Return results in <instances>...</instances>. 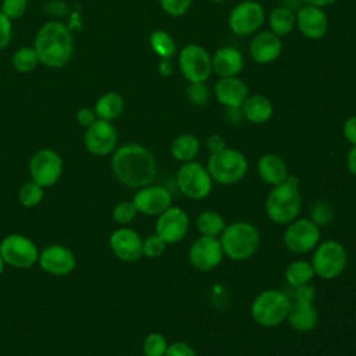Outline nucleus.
<instances>
[{
    "label": "nucleus",
    "instance_id": "f257e3e1",
    "mask_svg": "<svg viewBox=\"0 0 356 356\" xmlns=\"http://www.w3.org/2000/svg\"><path fill=\"white\" fill-rule=\"evenodd\" d=\"M111 170L125 186L142 188L156 179V160L152 152L139 143H127L113 152Z\"/></svg>",
    "mask_w": 356,
    "mask_h": 356
},
{
    "label": "nucleus",
    "instance_id": "f03ea898",
    "mask_svg": "<svg viewBox=\"0 0 356 356\" xmlns=\"http://www.w3.org/2000/svg\"><path fill=\"white\" fill-rule=\"evenodd\" d=\"M33 49L39 63L49 68H61L74 54V38L67 25L49 21L38 31Z\"/></svg>",
    "mask_w": 356,
    "mask_h": 356
},
{
    "label": "nucleus",
    "instance_id": "7ed1b4c3",
    "mask_svg": "<svg viewBox=\"0 0 356 356\" xmlns=\"http://www.w3.org/2000/svg\"><path fill=\"white\" fill-rule=\"evenodd\" d=\"M298 178L286 177L284 182L273 186L266 199V211L277 224L292 222L300 213L302 196L298 189Z\"/></svg>",
    "mask_w": 356,
    "mask_h": 356
},
{
    "label": "nucleus",
    "instance_id": "20e7f679",
    "mask_svg": "<svg viewBox=\"0 0 356 356\" xmlns=\"http://www.w3.org/2000/svg\"><path fill=\"white\" fill-rule=\"evenodd\" d=\"M222 252L232 260L252 257L260 245V235L256 227L246 221L225 225L220 238Z\"/></svg>",
    "mask_w": 356,
    "mask_h": 356
},
{
    "label": "nucleus",
    "instance_id": "39448f33",
    "mask_svg": "<svg viewBox=\"0 0 356 356\" xmlns=\"http://www.w3.org/2000/svg\"><path fill=\"white\" fill-rule=\"evenodd\" d=\"M207 171L211 179L217 184L232 185L245 177L248 171V160L241 152L225 147L218 153L210 154Z\"/></svg>",
    "mask_w": 356,
    "mask_h": 356
},
{
    "label": "nucleus",
    "instance_id": "423d86ee",
    "mask_svg": "<svg viewBox=\"0 0 356 356\" xmlns=\"http://www.w3.org/2000/svg\"><path fill=\"white\" fill-rule=\"evenodd\" d=\"M289 298L277 289L263 291L256 296L252 305V317L263 327H274L281 324L289 312Z\"/></svg>",
    "mask_w": 356,
    "mask_h": 356
},
{
    "label": "nucleus",
    "instance_id": "0eeeda50",
    "mask_svg": "<svg viewBox=\"0 0 356 356\" xmlns=\"http://www.w3.org/2000/svg\"><path fill=\"white\" fill-rule=\"evenodd\" d=\"M0 254L7 266L29 268L38 263L39 249L31 238L22 234H10L0 242Z\"/></svg>",
    "mask_w": 356,
    "mask_h": 356
},
{
    "label": "nucleus",
    "instance_id": "6e6552de",
    "mask_svg": "<svg viewBox=\"0 0 356 356\" xmlns=\"http://www.w3.org/2000/svg\"><path fill=\"white\" fill-rule=\"evenodd\" d=\"M177 184L185 196L195 200L207 197L213 188V179L207 168L197 161H186L179 167Z\"/></svg>",
    "mask_w": 356,
    "mask_h": 356
},
{
    "label": "nucleus",
    "instance_id": "1a4fd4ad",
    "mask_svg": "<svg viewBox=\"0 0 356 356\" xmlns=\"http://www.w3.org/2000/svg\"><path fill=\"white\" fill-rule=\"evenodd\" d=\"M312 266L314 274L324 280L338 277L346 266V250L337 241L323 242L313 253Z\"/></svg>",
    "mask_w": 356,
    "mask_h": 356
},
{
    "label": "nucleus",
    "instance_id": "9d476101",
    "mask_svg": "<svg viewBox=\"0 0 356 356\" xmlns=\"http://www.w3.org/2000/svg\"><path fill=\"white\" fill-rule=\"evenodd\" d=\"M178 67L184 78L189 82H206L211 72V56L200 46L191 43L179 51Z\"/></svg>",
    "mask_w": 356,
    "mask_h": 356
},
{
    "label": "nucleus",
    "instance_id": "9b49d317",
    "mask_svg": "<svg viewBox=\"0 0 356 356\" xmlns=\"http://www.w3.org/2000/svg\"><path fill=\"white\" fill-rule=\"evenodd\" d=\"M29 177L43 188H50L60 179L63 174V159L51 149L38 150L29 160Z\"/></svg>",
    "mask_w": 356,
    "mask_h": 356
},
{
    "label": "nucleus",
    "instance_id": "f8f14e48",
    "mask_svg": "<svg viewBox=\"0 0 356 356\" xmlns=\"http://www.w3.org/2000/svg\"><path fill=\"white\" fill-rule=\"evenodd\" d=\"M264 17V8L259 1L245 0L231 10L228 26L238 36H249L261 28Z\"/></svg>",
    "mask_w": 356,
    "mask_h": 356
},
{
    "label": "nucleus",
    "instance_id": "ddd939ff",
    "mask_svg": "<svg viewBox=\"0 0 356 356\" xmlns=\"http://www.w3.org/2000/svg\"><path fill=\"white\" fill-rule=\"evenodd\" d=\"M118 134L111 121L97 118L92 125L85 128L83 145L95 156H107L117 149Z\"/></svg>",
    "mask_w": 356,
    "mask_h": 356
},
{
    "label": "nucleus",
    "instance_id": "4468645a",
    "mask_svg": "<svg viewBox=\"0 0 356 356\" xmlns=\"http://www.w3.org/2000/svg\"><path fill=\"white\" fill-rule=\"evenodd\" d=\"M320 241L318 225L307 218H299L289 224L284 232V243L293 253H307L313 250Z\"/></svg>",
    "mask_w": 356,
    "mask_h": 356
},
{
    "label": "nucleus",
    "instance_id": "2eb2a0df",
    "mask_svg": "<svg viewBox=\"0 0 356 356\" xmlns=\"http://www.w3.org/2000/svg\"><path fill=\"white\" fill-rule=\"evenodd\" d=\"M38 264L50 275L63 277L74 271L76 266L75 253L60 243H53L39 250Z\"/></svg>",
    "mask_w": 356,
    "mask_h": 356
},
{
    "label": "nucleus",
    "instance_id": "dca6fc26",
    "mask_svg": "<svg viewBox=\"0 0 356 356\" xmlns=\"http://www.w3.org/2000/svg\"><path fill=\"white\" fill-rule=\"evenodd\" d=\"M156 234L168 245L177 243L188 232L189 217L186 211L179 207L170 206L165 211L159 214L156 221Z\"/></svg>",
    "mask_w": 356,
    "mask_h": 356
},
{
    "label": "nucleus",
    "instance_id": "f3484780",
    "mask_svg": "<svg viewBox=\"0 0 356 356\" xmlns=\"http://www.w3.org/2000/svg\"><path fill=\"white\" fill-rule=\"evenodd\" d=\"M224 252L217 236H200L189 249L191 264L200 271H210L222 260Z\"/></svg>",
    "mask_w": 356,
    "mask_h": 356
},
{
    "label": "nucleus",
    "instance_id": "a211bd4d",
    "mask_svg": "<svg viewBox=\"0 0 356 356\" xmlns=\"http://www.w3.org/2000/svg\"><path fill=\"white\" fill-rule=\"evenodd\" d=\"M132 202L138 213L146 216H159L171 206L172 196L164 186L146 185L139 188Z\"/></svg>",
    "mask_w": 356,
    "mask_h": 356
},
{
    "label": "nucleus",
    "instance_id": "6ab92c4d",
    "mask_svg": "<svg viewBox=\"0 0 356 356\" xmlns=\"http://www.w3.org/2000/svg\"><path fill=\"white\" fill-rule=\"evenodd\" d=\"M108 245L114 256L122 261L132 263L139 260L140 256H143L142 254L143 239L132 228L122 227L111 232L108 238Z\"/></svg>",
    "mask_w": 356,
    "mask_h": 356
},
{
    "label": "nucleus",
    "instance_id": "aec40b11",
    "mask_svg": "<svg viewBox=\"0 0 356 356\" xmlns=\"http://www.w3.org/2000/svg\"><path fill=\"white\" fill-rule=\"evenodd\" d=\"M296 25L309 39H321L328 29V17L321 7L306 4L296 13Z\"/></svg>",
    "mask_w": 356,
    "mask_h": 356
},
{
    "label": "nucleus",
    "instance_id": "412c9836",
    "mask_svg": "<svg viewBox=\"0 0 356 356\" xmlns=\"http://www.w3.org/2000/svg\"><path fill=\"white\" fill-rule=\"evenodd\" d=\"M214 95L227 108H241L249 96V88L238 76L220 78L214 85Z\"/></svg>",
    "mask_w": 356,
    "mask_h": 356
},
{
    "label": "nucleus",
    "instance_id": "4be33fe9",
    "mask_svg": "<svg viewBox=\"0 0 356 356\" xmlns=\"http://www.w3.org/2000/svg\"><path fill=\"white\" fill-rule=\"evenodd\" d=\"M250 57L259 64L275 61L282 53L281 38L271 31H263L253 36L249 46Z\"/></svg>",
    "mask_w": 356,
    "mask_h": 356
},
{
    "label": "nucleus",
    "instance_id": "5701e85b",
    "mask_svg": "<svg viewBox=\"0 0 356 356\" xmlns=\"http://www.w3.org/2000/svg\"><path fill=\"white\" fill-rule=\"evenodd\" d=\"M243 56L232 46H224L214 51L211 56V68L220 78L236 76L243 68Z\"/></svg>",
    "mask_w": 356,
    "mask_h": 356
},
{
    "label": "nucleus",
    "instance_id": "b1692460",
    "mask_svg": "<svg viewBox=\"0 0 356 356\" xmlns=\"http://www.w3.org/2000/svg\"><path fill=\"white\" fill-rule=\"evenodd\" d=\"M286 320L296 331H310L317 324V312L312 302L296 299V303H291Z\"/></svg>",
    "mask_w": 356,
    "mask_h": 356
},
{
    "label": "nucleus",
    "instance_id": "393cba45",
    "mask_svg": "<svg viewBox=\"0 0 356 356\" xmlns=\"http://www.w3.org/2000/svg\"><path fill=\"white\" fill-rule=\"evenodd\" d=\"M242 114L245 120L253 124H264L267 122L274 113V107L271 100L264 95H250L243 102Z\"/></svg>",
    "mask_w": 356,
    "mask_h": 356
},
{
    "label": "nucleus",
    "instance_id": "a878e982",
    "mask_svg": "<svg viewBox=\"0 0 356 356\" xmlns=\"http://www.w3.org/2000/svg\"><path fill=\"white\" fill-rule=\"evenodd\" d=\"M257 172L260 178L268 185H280L288 177L286 164L282 157L277 154H264L257 161Z\"/></svg>",
    "mask_w": 356,
    "mask_h": 356
},
{
    "label": "nucleus",
    "instance_id": "bb28decb",
    "mask_svg": "<svg viewBox=\"0 0 356 356\" xmlns=\"http://www.w3.org/2000/svg\"><path fill=\"white\" fill-rule=\"evenodd\" d=\"M124 107H125V102L120 93L107 92L97 99L93 110H95L97 118L106 120V121H113L122 114Z\"/></svg>",
    "mask_w": 356,
    "mask_h": 356
},
{
    "label": "nucleus",
    "instance_id": "cd10ccee",
    "mask_svg": "<svg viewBox=\"0 0 356 356\" xmlns=\"http://www.w3.org/2000/svg\"><path fill=\"white\" fill-rule=\"evenodd\" d=\"M296 24V15L285 6H278L270 11L268 26L277 36H286L292 32Z\"/></svg>",
    "mask_w": 356,
    "mask_h": 356
},
{
    "label": "nucleus",
    "instance_id": "c85d7f7f",
    "mask_svg": "<svg viewBox=\"0 0 356 356\" xmlns=\"http://www.w3.org/2000/svg\"><path fill=\"white\" fill-rule=\"evenodd\" d=\"M200 150V142L195 135L182 134L171 143V154L178 161H192Z\"/></svg>",
    "mask_w": 356,
    "mask_h": 356
},
{
    "label": "nucleus",
    "instance_id": "c756f323",
    "mask_svg": "<svg viewBox=\"0 0 356 356\" xmlns=\"http://www.w3.org/2000/svg\"><path fill=\"white\" fill-rule=\"evenodd\" d=\"M150 47L160 58H172L177 51L174 38L164 29H156L150 33Z\"/></svg>",
    "mask_w": 356,
    "mask_h": 356
},
{
    "label": "nucleus",
    "instance_id": "7c9ffc66",
    "mask_svg": "<svg viewBox=\"0 0 356 356\" xmlns=\"http://www.w3.org/2000/svg\"><path fill=\"white\" fill-rule=\"evenodd\" d=\"M196 227L202 235L217 236V235H221V232L224 231L225 222H224V218L217 211L206 210L197 216Z\"/></svg>",
    "mask_w": 356,
    "mask_h": 356
},
{
    "label": "nucleus",
    "instance_id": "2f4dec72",
    "mask_svg": "<svg viewBox=\"0 0 356 356\" xmlns=\"http://www.w3.org/2000/svg\"><path fill=\"white\" fill-rule=\"evenodd\" d=\"M314 270L312 263H307L305 260H298L291 263L285 270V278L288 284L292 286H300L305 284H309V281L313 278Z\"/></svg>",
    "mask_w": 356,
    "mask_h": 356
},
{
    "label": "nucleus",
    "instance_id": "473e14b6",
    "mask_svg": "<svg viewBox=\"0 0 356 356\" xmlns=\"http://www.w3.org/2000/svg\"><path fill=\"white\" fill-rule=\"evenodd\" d=\"M43 199H44V188L32 179L25 182L18 191V200L26 209L36 207L38 204L42 203Z\"/></svg>",
    "mask_w": 356,
    "mask_h": 356
},
{
    "label": "nucleus",
    "instance_id": "72a5a7b5",
    "mask_svg": "<svg viewBox=\"0 0 356 356\" xmlns=\"http://www.w3.org/2000/svg\"><path fill=\"white\" fill-rule=\"evenodd\" d=\"M38 64L39 58L33 47H21L13 54V65L18 72H31Z\"/></svg>",
    "mask_w": 356,
    "mask_h": 356
},
{
    "label": "nucleus",
    "instance_id": "f704fd0d",
    "mask_svg": "<svg viewBox=\"0 0 356 356\" xmlns=\"http://www.w3.org/2000/svg\"><path fill=\"white\" fill-rule=\"evenodd\" d=\"M167 339L159 332L149 334L143 341L145 356H164L167 350Z\"/></svg>",
    "mask_w": 356,
    "mask_h": 356
},
{
    "label": "nucleus",
    "instance_id": "c9c22d12",
    "mask_svg": "<svg viewBox=\"0 0 356 356\" xmlns=\"http://www.w3.org/2000/svg\"><path fill=\"white\" fill-rule=\"evenodd\" d=\"M136 214H138V210L134 202H128V200L117 203L115 207L113 209V220L120 225H127L132 222Z\"/></svg>",
    "mask_w": 356,
    "mask_h": 356
},
{
    "label": "nucleus",
    "instance_id": "e433bc0d",
    "mask_svg": "<svg viewBox=\"0 0 356 356\" xmlns=\"http://www.w3.org/2000/svg\"><path fill=\"white\" fill-rule=\"evenodd\" d=\"M209 96L210 92L206 82H189V85L186 86V97L192 104H204L207 103Z\"/></svg>",
    "mask_w": 356,
    "mask_h": 356
},
{
    "label": "nucleus",
    "instance_id": "4c0bfd02",
    "mask_svg": "<svg viewBox=\"0 0 356 356\" xmlns=\"http://www.w3.org/2000/svg\"><path fill=\"white\" fill-rule=\"evenodd\" d=\"M165 242L157 235H149L147 238L143 239V245H142V254L146 257H159L164 253L165 250Z\"/></svg>",
    "mask_w": 356,
    "mask_h": 356
},
{
    "label": "nucleus",
    "instance_id": "58836bf2",
    "mask_svg": "<svg viewBox=\"0 0 356 356\" xmlns=\"http://www.w3.org/2000/svg\"><path fill=\"white\" fill-rule=\"evenodd\" d=\"M26 7L28 0H3L0 11L10 19H17L25 14Z\"/></svg>",
    "mask_w": 356,
    "mask_h": 356
},
{
    "label": "nucleus",
    "instance_id": "ea45409f",
    "mask_svg": "<svg viewBox=\"0 0 356 356\" xmlns=\"http://www.w3.org/2000/svg\"><path fill=\"white\" fill-rule=\"evenodd\" d=\"M159 3L168 15L181 17L189 10L192 0H159Z\"/></svg>",
    "mask_w": 356,
    "mask_h": 356
},
{
    "label": "nucleus",
    "instance_id": "a19ab883",
    "mask_svg": "<svg viewBox=\"0 0 356 356\" xmlns=\"http://www.w3.org/2000/svg\"><path fill=\"white\" fill-rule=\"evenodd\" d=\"M11 38H13V25H11V19H10L8 17H6V15L0 11V50L8 46Z\"/></svg>",
    "mask_w": 356,
    "mask_h": 356
},
{
    "label": "nucleus",
    "instance_id": "79ce46f5",
    "mask_svg": "<svg viewBox=\"0 0 356 356\" xmlns=\"http://www.w3.org/2000/svg\"><path fill=\"white\" fill-rule=\"evenodd\" d=\"M164 356H196V353L185 342H172L167 346Z\"/></svg>",
    "mask_w": 356,
    "mask_h": 356
},
{
    "label": "nucleus",
    "instance_id": "37998d69",
    "mask_svg": "<svg viewBox=\"0 0 356 356\" xmlns=\"http://www.w3.org/2000/svg\"><path fill=\"white\" fill-rule=\"evenodd\" d=\"M97 120L96 117V113L93 108H89V107H82L76 111V122L83 127V128H88L89 125H92L95 121Z\"/></svg>",
    "mask_w": 356,
    "mask_h": 356
},
{
    "label": "nucleus",
    "instance_id": "c03bdc74",
    "mask_svg": "<svg viewBox=\"0 0 356 356\" xmlns=\"http://www.w3.org/2000/svg\"><path fill=\"white\" fill-rule=\"evenodd\" d=\"M206 147H207V150H209L210 153H218V152H221V150L225 149V140H224V138H222L221 135L213 134V135H210V136L207 138V140H206Z\"/></svg>",
    "mask_w": 356,
    "mask_h": 356
},
{
    "label": "nucleus",
    "instance_id": "a18cd8bd",
    "mask_svg": "<svg viewBox=\"0 0 356 356\" xmlns=\"http://www.w3.org/2000/svg\"><path fill=\"white\" fill-rule=\"evenodd\" d=\"M343 135L349 143L356 145V115H352L345 121Z\"/></svg>",
    "mask_w": 356,
    "mask_h": 356
},
{
    "label": "nucleus",
    "instance_id": "49530a36",
    "mask_svg": "<svg viewBox=\"0 0 356 356\" xmlns=\"http://www.w3.org/2000/svg\"><path fill=\"white\" fill-rule=\"evenodd\" d=\"M346 164H348L349 172H350L353 177H356V145H353V147H352L350 152L348 153Z\"/></svg>",
    "mask_w": 356,
    "mask_h": 356
},
{
    "label": "nucleus",
    "instance_id": "de8ad7c7",
    "mask_svg": "<svg viewBox=\"0 0 356 356\" xmlns=\"http://www.w3.org/2000/svg\"><path fill=\"white\" fill-rule=\"evenodd\" d=\"M159 72L164 76H170L172 74L171 58H161V61L159 63Z\"/></svg>",
    "mask_w": 356,
    "mask_h": 356
},
{
    "label": "nucleus",
    "instance_id": "09e8293b",
    "mask_svg": "<svg viewBox=\"0 0 356 356\" xmlns=\"http://www.w3.org/2000/svg\"><path fill=\"white\" fill-rule=\"evenodd\" d=\"M306 4H310V6H316V7H325V6H330L332 3H335L337 0H303Z\"/></svg>",
    "mask_w": 356,
    "mask_h": 356
},
{
    "label": "nucleus",
    "instance_id": "8fccbe9b",
    "mask_svg": "<svg viewBox=\"0 0 356 356\" xmlns=\"http://www.w3.org/2000/svg\"><path fill=\"white\" fill-rule=\"evenodd\" d=\"M4 266H6V263H4V260H3V257H1V254H0V275L3 274V270H4Z\"/></svg>",
    "mask_w": 356,
    "mask_h": 356
},
{
    "label": "nucleus",
    "instance_id": "3c124183",
    "mask_svg": "<svg viewBox=\"0 0 356 356\" xmlns=\"http://www.w3.org/2000/svg\"><path fill=\"white\" fill-rule=\"evenodd\" d=\"M210 1H213V3H225L228 0H210Z\"/></svg>",
    "mask_w": 356,
    "mask_h": 356
}]
</instances>
